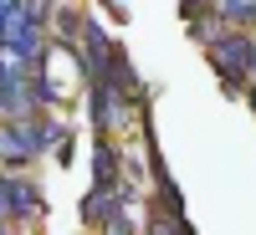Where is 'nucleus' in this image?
Masks as SVG:
<instances>
[{
	"instance_id": "nucleus-1",
	"label": "nucleus",
	"mask_w": 256,
	"mask_h": 235,
	"mask_svg": "<svg viewBox=\"0 0 256 235\" xmlns=\"http://www.w3.org/2000/svg\"><path fill=\"white\" fill-rule=\"evenodd\" d=\"M210 67H216V77L226 82V92L246 87L256 77V41L246 31H226L216 46H210Z\"/></svg>"
},
{
	"instance_id": "nucleus-2",
	"label": "nucleus",
	"mask_w": 256,
	"mask_h": 235,
	"mask_svg": "<svg viewBox=\"0 0 256 235\" xmlns=\"http://www.w3.org/2000/svg\"><path fill=\"white\" fill-rule=\"evenodd\" d=\"M67 138V128L62 123H36V118H20V123H6V133H0V154H6V164H26L36 154H46V143H62Z\"/></svg>"
},
{
	"instance_id": "nucleus-3",
	"label": "nucleus",
	"mask_w": 256,
	"mask_h": 235,
	"mask_svg": "<svg viewBox=\"0 0 256 235\" xmlns=\"http://www.w3.org/2000/svg\"><path fill=\"white\" fill-rule=\"evenodd\" d=\"M6 215H10V220L41 215V195H36V184H31V179H20V174L6 179Z\"/></svg>"
},
{
	"instance_id": "nucleus-4",
	"label": "nucleus",
	"mask_w": 256,
	"mask_h": 235,
	"mask_svg": "<svg viewBox=\"0 0 256 235\" xmlns=\"http://www.w3.org/2000/svg\"><path fill=\"white\" fill-rule=\"evenodd\" d=\"M26 26H31V10H26V0H0V46H16L20 36H26Z\"/></svg>"
},
{
	"instance_id": "nucleus-5",
	"label": "nucleus",
	"mask_w": 256,
	"mask_h": 235,
	"mask_svg": "<svg viewBox=\"0 0 256 235\" xmlns=\"http://www.w3.org/2000/svg\"><path fill=\"white\" fill-rule=\"evenodd\" d=\"M113 169H118L113 143H108V138H98V154H92V174H98V184H92V189H113V184H118V179H113Z\"/></svg>"
},
{
	"instance_id": "nucleus-6",
	"label": "nucleus",
	"mask_w": 256,
	"mask_h": 235,
	"mask_svg": "<svg viewBox=\"0 0 256 235\" xmlns=\"http://www.w3.org/2000/svg\"><path fill=\"white\" fill-rule=\"evenodd\" d=\"M216 15L230 20V26H246V20H256V0H216Z\"/></svg>"
},
{
	"instance_id": "nucleus-7",
	"label": "nucleus",
	"mask_w": 256,
	"mask_h": 235,
	"mask_svg": "<svg viewBox=\"0 0 256 235\" xmlns=\"http://www.w3.org/2000/svg\"><path fill=\"white\" fill-rule=\"evenodd\" d=\"M102 235H134V225H128V215H113L108 225H102Z\"/></svg>"
}]
</instances>
